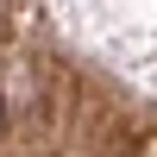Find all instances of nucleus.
Returning <instances> with one entry per match:
<instances>
[{
	"label": "nucleus",
	"instance_id": "1",
	"mask_svg": "<svg viewBox=\"0 0 157 157\" xmlns=\"http://www.w3.org/2000/svg\"><path fill=\"white\" fill-rule=\"evenodd\" d=\"M0 120H6V113H0Z\"/></svg>",
	"mask_w": 157,
	"mask_h": 157
}]
</instances>
